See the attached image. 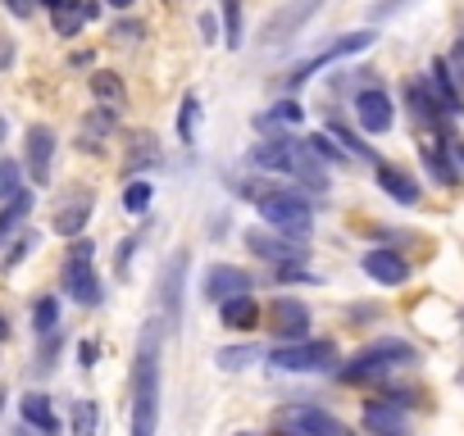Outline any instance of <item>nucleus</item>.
Instances as JSON below:
<instances>
[{
    "label": "nucleus",
    "instance_id": "f257e3e1",
    "mask_svg": "<svg viewBox=\"0 0 464 436\" xmlns=\"http://www.w3.org/2000/svg\"><path fill=\"white\" fill-rule=\"evenodd\" d=\"M169 327L160 314L141 323L137 359H132V436H155L160 427V346Z\"/></svg>",
    "mask_w": 464,
    "mask_h": 436
},
{
    "label": "nucleus",
    "instance_id": "f03ea898",
    "mask_svg": "<svg viewBox=\"0 0 464 436\" xmlns=\"http://www.w3.org/2000/svg\"><path fill=\"white\" fill-rule=\"evenodd\" d=\"M251 164L256 168H269V173H287L296 182H305L310 191H328V164L296 137H269V141H256L251 146Z\"/></svg>",
    "mask_w": 464,
    "mask_h": 436
},
{
    "label": "nucleus",
    "instance_id": "7ed1b4c3",
    "mask_svg": "<svg viewBox=\"0 0 464 436\" xmlns=\"http://www.w3.org/2000/svg\"><path fill=\"white\" fill-rule=\"evenodd\" d=\"M410 364H419V350H414L410 341H401V336H378V341H369L364 350H355V355L337 368V382H346V386L382 382V377H392L396 368H410Z\"/></svg>",
    "mask_w": 464,
    "mask_h": 436
},
{
    "label": "nucleus",
    "instance_id": "20e7f679",
    "mask_svg": "<svg viewBox=\"0 0 464 436\" xmlns=\"http://www.w3.org/2000/svg\"><path fill=\"white\" fill-rule=\"evenodd\" d=\"M256 213H260L265 228H274V232H283V237H296V242H305V237L314 232V209H310V200H305L301 191H292V186L260 191V195H256Z\"/></svg>",
    "mask_w": 464,
    "mask_h": 436
},
{
    "label": "nucleus",
    "instance_id": "39448f33",
    "mask_svg": "<svg viewBox=\"0 0 464 436\" xmlns=\"http://www.w3.org/2000/svg\"><path fill=\"white\" fill-rule=\"evenodd\" d=\"M278 373H337L342 368V350L333 336H310V341H278L265 355Z\"/></svg>",
    "mask_w": 464,
    "mask_h": 436
},
{
    "label": "nucleus",
    "instance_id": "423d86ee",
    "mask_svg": "<svg viewBox=\"0 0 464 436\" xmlns=\"http://www.w3.org/2000/svg\"><path fill=\"white\" fill-rule=\"evenodd\" d=\"M60 282H64V291H69L73 305H82V309L105 305V287H101V278H96V246H92V242H73V246H69V260H64Z\"/></svg>",
    "mask_w": 464,
    "mask_h": 436
},
{
    "label": "nucleus",
    "instance_id": "0eeeda50",
    "mask_svg": "<svg viewBox=\"0 0 464 436\" xmlns=\"http://www.w3.org/2000/svg\"><path fill=\"white\" fill-rule=\"evenodd\" d=\"M324 10V0H287V5H278L269 19H265V28H260V46L265 51H274V46H287V42H296L301 33H305V24L314 19Z\"/></svg>",
    "mask_w": 464,
    "mask_h": 436
},
{
    "label": "nucleus",
    "instance_id": "6e6552de",
    "mask_svg": "<svg viewBox=\"0 0 464 436\" xmlns=\"http://www.w3.org/2000/svg\"><path fill=\"white\" fill-rule=\"evenodd\" d=\"M274 436H355V431L319 404H287V409H278Z\"/></svg>",
    "mask_w": 464,
    "mask_h": 436
},
{
    "label": "nucleus",
    "instance_id": "1a4fd4ad",
    "mask_svg": "<svg viewBox=\"0 0 464 436\" xmlns=\"http://www.w3.org/2000/svg\"><path fill=\"white\" fill-rule=\"evenodd\" d=\"M369 46H373V28H360V33H342L337 42H328L324 51H314L310 60H301V64H296V69L287 73V87L296 91L301 82H310V78H314L319 69H328L333 60H346V55H360V51H369Z\"/></svg>",
    "mask_w": 464,
    "mask_h": 436
},
{
    "label": "nucleus",
    "instance_id": "9d476101",
    "mask_svg": "<svg viewBox=\"0 0 464 436\" xmlns=\"http://www.w3.org/2000/svg\"><path fill=\"white\" fill-rule=\"evenodd\" d=\"M182 278H187V251H178V255H169V264L160 269V282H155V314L164 318V327L169 332H178V323H182Z\"/></svg>",
    "mask_w": 464,
    "mask_h": 436
},
{
    "label": "nucleus",
    "instance_id": "9b49d317",
    "mask_svg": "<svg viewBox=\"0 0 464 436\" xmlns=\"http://www.w3.org/2000/svg\"><path fill=\"white\" fill-rule=\"evenodd\" d=\"M246 251L260 255V260H269L274 269H283V264H305V260H310L305 242L283 237V232H274V228H246Z\"/></svg>",
    "mask_w": 464,
    "mask_h": 436
},
{
    "label": "nucleus",
    "instance_id": "f8f14e48",
    "mask_svg": "<svg viewBox=\"0 0 464 436\" xmlns=\"http://www.w3.org/2000/svg\"><path fill=\"white\" fill-rule=\"evenodd\" d=\"M246 291H256V282H251V273L237 269V264H209L205 278H200V296H205L209 305H223V300L246 296Z\"/></svg>",
    "mask_w": 464,
    "mask_h": 436
},
{
    "label": "nucleus",
    "instance_id": "ddd939ff",
    "mask_svg": "<svg viewBox=\"0 0 464 436\" xmlns=\"http://www.w3.org/2000/svg\"><path fill=\"white\" fill-rule=\"evenodd\" d=\"M24 168L33 177V186H46L51 182V168H55V132L46 123H33L28 137H24Z\"/></svg>",
    "mask_w": 464,
    "mask_h": 436
},
{
    "label": "nucleus",
    "instance_id": "4468645a",
    "mask_svg": "<svg viewBox=\"0 0 464 436\" xmlns=\"http://www.w3.org/2000/svg\"><path fill=\"white\" fill-rule=\"evenodd\" d=\"M355 123H360L364 132H373V137L392 132V128H396V105H392V96L378 91V87L360 91V96H355Z\"/></svg>",
    "mask_w": 464,
    "mask_h": 436
},
{
    "label": "nucleus",
    "instance_id": "2eb2a0df",
    "mask_svg": "<svg viewBox=\"0 0 464 436\" xmlns=\"http://www.w3.org/2000/svg\"><path fill=\"white\" fill-rule=\"evenodd\" d=\"M269 323L278 341H310V309L296 296H278L269 305Z\"/></svg>",
    "mask_w": 464,
    "mask_h": 436
},
{
    "label": "nucleus",
    "instance_id": "dca6fc26",
    "mask_svg": "<svg viewBox=\"0 0 464 436\" xmlns=\"http://www.w3.org/2000/svg\"><path fill=\"white\" fill-rule=\"evenodd\" d=\"M360 269L378 282V287H401V282H410V260L401 255V251H392V246H378V251H369V255H360Z\"/></svg>",
    "mask_w": 464,
    "mask_h": 436
},
{
    "label": "nucleus",
    "instance_id": "f3484780",
    "mask_svg": "<svg viewBox=\"0 0 464 436\" xmlns=\"http://www.w3.org/2000/svg\"><path fill=\"white\" fill-rule=\"evenodd\" d=\"M360 422H364L369 436H410V413L392 400H369Z\"/></svg>",
    "mask_w": 464,
    "mask_h": 436
},
{
    "label": "nucleus",
    "instance_id": "a211bd4d",
    "mask_svg": "<svg viewBox=\"0 0 464 436\" xmlns=\"http://www.w3.org/2000/svg\"><path fill=\"white\" fill-rule=\"evenodd\" d=\"M405 100H410V114L423 123V128H437V132H446V109H441V100L432 96V87H428V78L423 82H410L405 87Z\"/></svg>",
    "mask_w": 464,
    "mask_h": 436
},
{
    "label": "nucleus",
    "instance_id": "6ab92c4d",
    "mask_svg": "<svg viewBox=\"0 0 464 436\" xmlns=\"http://www.w3.org/2000/svg\"><path fill=\"white\" fill-rule=\"evenodd\" d=\"M19 413H24V422H28L33 431H42V436H60V418H55V404H51V395H42V391H28V395L19 400Z\"/></svg>",
    "mask_w": 464,
    "mask_h": 436
},
{
    "label": "nucleus",
    "instance_id": "aec40b11",
    "mask_svg": "<svg viewBox=\"0 0 464 436\" xmlns=\"http://www.w3.org/2000/svg\"><path fill=\"white\" fill-rule=\"evenodd\" d=\"M218 323H223L227 332H251V327L260 323V300H256L251 291L223 300V305H218Z\"/></svg>",
    "mask_w": 464,
    "mask_h": 436
},
{
    "label": "nucleus",
    "instance_id": "412c9836",
    "mask_svg": "<svg viewBox=\"0 0 464 436\" xmlns=\"http://www.w3.org/2000/svg\"><path fill=\"white\" fill-rule=\"evenodd\" d=\"M428 87H432V96L441 100V109L455 118V114H464V96H459V87H455V73H450V64L446 60H432V69H428Z\"/></svg>",
    "mask_w": 464,
    "mask_h": 436
},
{
    "label": "nucleus",
    "instance_id": "4be33fe9",
    "mask_svg": "<svg viewBox=\"0 0 464 436\" xmlns=\"http://www.w3.org/2000/svg\"><path fill=\"white\" fill-rule=\"evenodd\" d=\"M378 186H382V195H392L396 204H419V200H423V186H419L405 168H392V164H378Z\"/></svg>",
    "mask_w": 464,
    "mask_h": 436
},
{
    "label": "nucleus",
    "instance_id": "5701e85b",
    "mask_svg": "<svg viewBox=\"0 0 464 436\" xmlns=\"http://www.w3.org/2000/svg\"><path fill=\"white\" fill-rule=\"evenodd\" d=\"M96 14H101V0H69V5L55 10L51 19H55V33H60V37H78L82 24H92Z\"/></svg>",
    "mask_w": 464,
    "mask_h": 436
},
{
    "label": "nucleus",
    "instance_id": "b1692460",
    "mask_svg": "<svg viewBox=\"0 0 464 436\" xmlns=\"http://www.w3.org/2000/svg\"><path fill=\"white\" fill-rule=\"evenodd\" d=\"M446 155H450V150H446V141H441V146H432V141H423V146H419V164H423V173H428L437 186H459V168H450V164H446Z\"/></svg>",
    "mask_w": 464,
    "mask_h": 436
},
{
    "label": "nucleus",
    "instance_id": "393cba45",
    "mask_svg": "<svg viewBox=\"0 0 464 436\" xmlns=\"http://www.w3.org/2000/svg\"><path fill=\"white\" fill-rule=\"evenodd\" d=\"M92 204H96L92 195H73L69 204H60V213H55V223H51V228H55L60 237H82L87 218H92Z\"/></svg>",
    "mask_w": 464,
    "mask_h": 436
},
{
    "label": "nucleus",
    "instance_id": "a878e982",
    "mask_svg": "<svg viewBox=\"0 0 464 436\" xmlns=\"http://www.w3.org/2000/svg\"><path fill=\"white\" fill-rule=\"evenodd\" d=\"M119 128V109H110V105H101V109H92L87 114V123H82V150H101V141L110 137Z\"/></svg>",
    "mask_w": 464,
    "mask_h": 436
},
{
    "label": "nucleus",
    "instance_id": "bb28decb",
    "mask_svg": "<svg viewBox=\"0 0 464 436\" xmlns=\"http://www.w3.org/2000/svg\"><path fill=\"white\" fill-rule=\"evenodd\" d=\"M28 213H33V191L24 186L14 200H5V209H0V246H5V242L24 228V218H28Z\"/></svg>",
    "mask_w": 464,
    "mask_h": 436
},
{
    "label": "nucleus",
    "instance_id": "cd10ccee",
    "mask_svg": "<svg viewBox=\"0 0 464 436\" xmlns=\"http://www.w3.org/2000/svg\"><path fill=\"white\" fill-rule=\"evenodd\" d=\"M155 164H160V146H155V137H150V132L132 137V150H128V159H123V173L132 177L137 168H155Z\"/></svg>",
    "mask_w": 464,
    "mask_h": 436
},
{
    "label": "nucleus",
    "instance_id": "c85d7f7f",
    "mask_svg": "<svg viewBox=\"0 0 464 436\" xmlns=\"http://www.w3.org/2000/svg\"><path fill=\"white\" fill-rule=\"evenodd\" d=\"M92 96L101 100V105H110V109H123L128 105V91H123V82L114 78V73H92Z\"/></svg>",
    "mask_w": 464,
    "mask_h": 436
},
{
    "label": "nucleus",
    "instance_id": "c756f323",
    "mask_svg": "<svg viewBox=\"0 0 464 436\" xmlns=\"http://www.w3.org/2000/svg\"><path fill=\"white\" fill-rule=\"evenodd\" d=\"M33 332H37V336L60 332V300H55V296H42V300L33 305Z\"/></svg>",
    "mask_w": 464,
    "mask_h": 436
},
{
    "label": "nucleus",
    "instance_id": "7c9ffc66",
    "mask_svg": "<svg viewBox=\"0 0 464 436\" xmlns=\"http://www.w3.org/2000/svg\"><path fill=\"white\" fill-rule=\"evenodd\" d=\"M301 118H305V109H301V105H296V100L287 96V100L269 105V109H265L260 118H256V128H274V123H287V128H292V123H301Z\"/></svg>",
    "mask_w": 464,
    "mask_h": 436
},
{
    "label": "nucleus",
    "instance_id": "2f4dec72",
    "mask_svg": "<svg viewBox=\"0 0 464 436\" xmlns=\"http://www.w3.org/2000/svg\"><path fill=\"white\" fill-rule=\"evenodd\" d=\"M196 118H200V100H196V91H187L182 109H178V141L182 146H196Z\"/></svg>",
    "mask_w": 464,
    "mask_h": 436
},
{
    "label": "nucleus",
    "instance_id": "473e14b6",
    "mask_svg": "<svg viewBox=\"0 0 464 436\" xmlns=\"http://www.w3.org/2000/svg\"><path fill=\"white\" fill-rule=\"evenodd\" d=\"M328 137H333V141H342V150H346V155H360L364 164H378L373 146H364V141H360V137H355L346 123H328Z\"/></svg>",
    "mask_w": 464,
    "mask_h": 436
},
{
    "label": "nucleus",
    "instance_id": "72a5a7b5",
    "mask_svg": "<svg viewBox=\"0 0 464 436\" xmlns=\"http://www.w3.org/2000/svg\"><path fill=\"white\" fill-rule=\"evenodd\" d=\"M69 422H73V436H96V427H101V409H96V400H73Z\"/></svg>",
    "mask_w": 464,
    "mask_h": 436
},
{
    "label": "nucleus",
    "instance_id": "f704fd0d",
    "mask_svg": "<svg viewBox=\"0 0 464 436\" xmlns=\"http://www.w3.org/2000/svg\"><path fill=\"white\" fill-rule=\"evenodd\" d=\"M214 359H218V368H227V373H242V368H251V364L260 359V350H256V346H223Z\"/></svg>",
    "mask_w": 464,
    "mask_h": 436
},
{
    "label": "nucleus",
    "instance_id": "c9c22d12",
    "mask_svg": "<svg viewBox=\"0 0 464 436\" xmlns=\"http://www.w3.org/2000/svg\"><path fill=\"white\" fill-rule=\"evenodd\" d=\"M19 191H24V164L0 155V200H14Z\"/></svg>",
    "mask_w": 464,
    "mask_h": 436
},
{
    "label": "nucleus",
    "instance_id": "e433bc0d",
    "mask_svg": "<svg viewBox=\"0 0 464 436\" xmlns=\"http://www.w3.org/2000/svg\"><path fill=\"white\" fill-rule=\"evenodd\" d=\"M223 42L232 46V51H237L242 42H246V33H242V0H223Z\"/></svg>",
    "mask_w": 464,
    "mask_h": 436
},
{
    "label": "nucleus",
    "instance_id": "4c0bfd02",
    "mask_svg": "<svg viewBox=\"0 0 464 436\" xmlns=\"http://www.w3.org/2000/svg\"><path fill=\"white\" fill-rule=\"evenodd\" d=\"M150 200H155V186H150L146 177H141V182H128V191H123V209H128V213H146Z\"/></svg>",
    "mask_w": 464,
    "mask_h": 436
},
{
    "label": "nucleus",
    "instance_id": "58836bf2",
    "mask_svg": "<svg viewBox=\"0 0 464 436\" xmlns=\"http://www.w3.org/2000/svg\"><path fill=\"white\" fill-rule=\"evenodd\" d=\"M305 146H310V150H314V155H319L324 164H342V159H346V150H342V146H337V141H333L328 132H314V137H310Z\"/></svg>",
    "mask_w": 464,
    "mask_h": 436
},
{
    "label": "nucleus",
    "instance_id": "ea45409f",
    "mask_svg": "<svg viewBox=\"0 0 464 436\" xmlns=\"http://www.w3.org/2000/svg\"><path fill=\"white\" fill-rule=\"evenodd\" d=\"M60 346H64V336H60V332L42 336V350H37V373H51V368H55V355H60Z\"/></svg>",
    "mask_w": 464,
    "mask_h": 436
},
{
    "label": "nucleus",
    "instance_id": "a19ab883",
    "mask_svg": "<svg viewBox=\"0 0 464 436\" xmlns=\"http://www.w3.org/2000/svg\"><path fill=\"white\" fill-rule=\"evenodd\" d=\"M28 251H37V237H33V232H24V237L10 246V255H5V269H19V264L28 260Z\"/></svg>",
    "mask_w": 464,
    "mask_h": 436
},
{
    "label": "nucleus",
    "instance_id": "79ce46f5",
    "mask_svg": "<svg viewBox=\"0 0 464 436\" xmlns=\"http://www.w3.org/2000/svg\"><path fill=\"white\" fill-rule=\"evenodd\" d=\"M405 5H410V0H373V5H369V24H382L396 10H405Z\"/></svg>",
    "mask_w": 464,
    "mask_h": 436
},
{
    "label": "nucleus",
    "instance_id": "37998d69",
    "mask_svg": "<svg viewBox=\"0 0 464 436\" xmlns=\"http://www.w3.org/2000/svg\"><path fill=\"white\" fill-rule=\"evenodd\" d=\"M114 37H119V42H141V37H146V24H137V19H119V24H114Z\"/></svg>",
    "mask_w": 464,
    "mask_h": 436
},
{
    "label": "nucleus",
    "instance_id": "c03bdc74",
    "mask_svg": "<svg viewBox=\"0 0 464 436\" xmlns=\"http://www.w3.org/2000/svg\"><path fill=\"white\" fill-rule=\"evenodd\" d=\"M132 251H137V237L119 242V255H114V269H119V278H128V269H132Z\"/></svg>",
    "mask_w": 464,
    "mask_h": 436
},
{
    "label": "nucleus",
    "instance_id": "a18cd8bd",
    "mask_svg": "<svg viewBox=\"0 0 464 436\" xmlns=\"http://www.w3.org/2000/svg\"><path fill=\"white\" fill-rule=\"evenodd\" d=\"M450 73H455V87H459V96H464V42H455V51H450Z\"/></svg>",
    "mask_w": 464,
    "mask_h": 436
},
{
    "label": "nucleus",
    "instance_id": "49530a36",
    "mask_svg": "<svg viewBox=\"0 0 464 436\" xmlns=\"http://www.w3.org/2000/svg\"><path fill=\"white\" fill-rule=\"evenodd\" d=\"M0 5H5L14 19H33L37 14V0H0Z\"/></svg>",
    "mask_w": 464,
    "mask_h": 436
},
{
    "label": "nucleus",
    "instance_id": "de8ad7c7",
    "mask_svg": "<svg viewBox=\"0 0 464 436\" xmlns=\"http://www.w3.org/2000/svg\"><path fill=\"white\" fill-rule=\"evenodd\" d=\"M96 355H101V346H96V341H82V346H78V364H82V368H92V364H96Z\"/></svg>",
    "mask_w": 464,
    "mask_h": 436
},
{
    "label": "nucleus",
    "instance_id": "09e8293b",
    "mask_svg": "<svg viewBox=\"0 0 464 436\" xmlns=\"http://www.w3.org/2000/svg\"><path fill=\"white\" fill-rule=\"evenodd\" d=\"M446 150L455 155V164H459V173H464V141H459V137H446Z\"/></svg>",
    "mask_w": 464,
    "mask_h": 436
},
{
    "label": "nucleus",
    "instance_id": "8fccbe9b",
    "mask_svg": "<svg viewBox=\"0 0 464 436\" xmlns=\"http://www.w3.org/2000/svg\"><path fill=\"white\" fill-rule=\"evenodd\" d=\"M200 33H205V42H214V37H218V24H214V14H200Z\"/></svg>",
    "mask_w": 464,
    "mask_h": 436
},
{
    "label": "nucleus",
    "instance_id": "3c124183",
    "mask_svg": "<svg viewBox=\"0 0 464 436\" xmlns=\"http://www.w3.org/2000/svg\"><path fill=\"white\" fill-rule=\"evenodd\" d=\"M37 5H42V10H51V14H55V10H64V5H69V0H37Z\"/></svg>",
    "mask_w": 464,
    "mask_h": 436
},
{
    "label": "nucleus",
    "instance_id": "603ef678",
    "mask_svg": "<svg viewBox=\"0 0 464 436\" xmlns=\"http://www.w3.org/2000/svg\"><path fill=\"white\" fill-rule=\"evenodd\" d=\"M105 5H114V10H132L137 0H105Z\"/></svg>",
    "mask_w": 464,
    "mask_h": 436
},
{
    "label": "nucleus",
    "instance_id": "864d4df0",
    "mask_svg": "<svg viewBox=\"0 0 464 436\" xmlns=\"http://www.w3.org/2000/svg\"><path fill=\"white\" fill-rule=\"evenodd\" d=\"M10 336V323H5V314H0V341H5Z\"/></svg>",
    "mask_w": 464,
    "mask_h": 436
},
{
    "label": "nucleus",
    "instance_id": "5fc2aeb1",
    "mask_svg": "<svg viewBox=\"0 0 464 436\" xmlns=\"http://www.w3.org/2000/svg\"><path fill=\"white\" fill-rule=\"evenodd\" d=\"M0 141H5V118H0Z\"/></svg>",
    "mask_w": 464,
    "mask_h": 436
},
{
    "label": "nucleus",
    "instance_id": "6e6d98bb",
    "mask_svg": "<svg viewBox=\"0 0 464 436\" xmlns=\"http://www.w3.org/2000/svg\"><path fill=\"white\" fill-rule=\"evenodd\" d=\"M164 5H178V0H164Z\"/></svg>",
    "mask_w": 464,
    "mask_h": 436
},
{
    "label": "nucleus",
    "instance_id": "4d7b16f0",
    "mask_svg": "<svg viewBox=\"0 0 464 436\" xmlns=\"http://www.w3.org/2000/svg\"><path fill=\"white\" fill-rule=\"evenodd\" d=\"M237 436H251V431H237Z\"/></svg>",
    "mask_w": 464,
    "mask_h": 436
},
{
    "label": "nucleus",
    "instance_id": "13d9d810",
    "mask_svg": "<svg viewBox=\"0 0 464 436\" xmlns=\"http://www.w3.org/2000/svg\"><path fill=\"white\" fill-rule=\"evenodd\" d=\"M459 386H464V373H459Z\"/></svg>",
    "mask_w": 464,
    "mask_h": 436
}]
</instances>
